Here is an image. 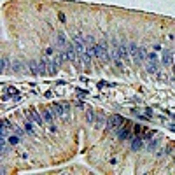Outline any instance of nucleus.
Masks as SVG:
<instances>
[{
    "mask_svg": "<svg viewBox=\"0 0 175 175\" xmlns=\"http://www.w3.org/2000/svg\"><path fill=\"white\" fill-rule=\"evenodd\" d=\"M96 56L102 60V61H110V54H109V51H107V42L105 40H102V42H98L96 44Z\"/></svg>",
    "mask_w": 175,
    "mask_h": 175,
    "instance_id": "f257e3e1",
    "label": "nucleus"
},
{
    "mask_svg": "<svg viewBox=\"0 0 175 175\" xmlns=\"http://www.w3.org/2000/svg\"><path fill=\"white\" fill-rule=\"evenodd\" d=\"M74 47H75V51H77L79 56L88 51V49H86V42H84V39H82L81 33H75V35H74Z\"/></svg>",
    "mask_w": 175,
    "mask_h": 175,
    "instance_id": "f03ea898",
    "label": "nucleus"
},
{
    "mask_svg": "<svg viewBox=\"0 0 175 175\" xmlns=\"http://www.w3.org/2000/svg\"><path fill=\"white\" fill-rule=\"evenodd\" d=\"M119 124H124V119L121 116H112L107 123V128L109 130H114V128H119Z\"/></svg>",
    "mask_w": 175,
    "mask_h": 175,
    "instance_id": "7ed1b4c3",
    "label": "nucleus"
},
{
    "mask_svg": "<svg viewBox=\"0 0 175 175\" xmlns=\"http://www.w3.org/2000/svg\"><path fill=\"white\" fill-rule=\"evenodd\" d=\"M65 53H67V60H70L72 63H77V58H79V56L75 54V47H74L72 44L65 49Z\"/></svg>",
    "mask_w": 175,
    "mask_h": 175,
    "instance_id": "20e7f679",
    "label": "nucleus"
},
{
    "mask_svg": "<svg viewBox=\"0 0 175 175\" xmlns=\"http://www.w3.org/2000/svg\"><path fill=\"white\" fill-rule=\"evenodd\" d=\"M128 137H130V124L123 126L121 130L117 128V138H119V140H126Z\"/></svg>",
    "mask_w": 175,
    "mask_h": 175,
    "instance_id": "39448f33",
    "label": "nucleus"
},
{
    "mask_svg": "<svg viewBox=\"0 0 175 175\" xmlns=\"http://www.w3.org/2000/svg\"><path fill=\"white\" fill-rule=\"evenodd\" d=\"M133 60H135V63H137V65L144 63V60H145V53H144V49H138V51L133 54Z\"/></svg>",
    "mask_w": 175,
    "mask_h": 175,
    "instance_id": "423d86ee",
    "label": "nucleus"
},
{
    "mask_svg": "<svg viewBox=\"0 0 175 175\" xmlns=\"http://www.w3.org/2000/svg\"><path fill=\"white\" fill-rule=\"evenodd\" d=\"M68 46H70V42H67V37H65L63 33H58V47L67 49Z\"/></svg>",
    "mask_w": 175,
    "mask_h": 175,
    "instance_id": "0eeeda50",
    "label": "nucleus"
},
{
    "mask_svg": "<svg viewBox=\"0 0 175 175\" xmlns=\"http://www.w3.org/2000/svg\"><path fill=\"white\" fill-rule=\"evenodd\" d=\"M142 145H144V144H142V138H140V137H133V138H131V149H133V151L142 149Z\"/></svg>",
    "mask_w": 175,
    "mask_h": 175,
    "instance_id": "6e6552de",
    "label": "nucleus"
},
{
    "mask_svg": "<svg viewBox=\"0 0 175 175\" xmlns=\"http://www.w3.org/2000/svg\"><path fill=\"white\" fill-rule=\"evenodd\" d=\"M163 63H165V65H172V63H174V54H172L170 51H165V53H163Z\"/></svg>",
    "mask_w": 175,
    "mask_h": 175,
    "instance_id": "1a4fd4ad",
    "label": "nucleus"
},
{
    "mask_svg": "<svg viewBox=\"0 0 175 175\" xmlns=\"http://www.w3.org/2000/svg\"><path fill=\"white\" fill-rule=\"evenodd\" d=\"M117 51H119V58H123V60L128 58V51H126V46H124V44H119V46H117Z\"/></svg>",
    "mask_w": 175,
    "mask_h": 175,
    "instance_id": "9d476101",
    "label": "nucleus"
},
{
    "mask_svg": "<svg viewBox=\"0 0 175 175\" xmlns=\"http://www.w3.org/2000/svg\"><path fill=\"white\" fill-rule=\"evenodd\" d=\"M30 117H32V119H33V121H35L37 124H44V119H42V117L39 116V112L32 110V112H30Z\"/></svg>",
    "mask_w": 175,
    "mask_h": 175,
    "instance_id": "9b49d317",
    "label": "nucleus"
},
{
    "mask_svg": "<svg viewBox=\"0 0 175 175\" xmlns=\"http://www.w3.org/2000/svg\"><path fill=\"white\" fill-rule=\"evenodd\" d=\"M30 72L32 74H40V65L37 61H30Z\"/></svg>",
    "mask_w": 175,
    "mask_h": 175,
    "instance_id": "f8f14e48",
    "label": "nucleus"
},
{
    "mask_svg": "<svg viewBox=\"0 0 175 175\" xmlns=\"http://www.w3.org/2000/svg\"><path fill=\"white\" fill-rule=\"evenodd\" d=\"M42 116H44V119H46L47 123H53V119H54V114H53V110H49V109H47V110H44V112H42Z\"/></svg>",
    "mask_w": 175,
    "mask_h": 175,
    "instance_id": "ddd939ff",
    "label": "nucleus"
},
{
    "mask_svg": "<svg viewBox=\"0 0 175 175\" xmlns=\"http://www.w3.org/2000/svg\"><path fill=\"white\" fill-rule=\"evenodd\" d=\"M7 67H9V60L5 56H2V61H0V70L2 72H7Z\"/></svg>",
    "mask_w": 175,
    "mask_h": 175,
    "instance_id": "4468645a",
    "label": "nucleus"
},
{
    "mask_svg": "<svg viewBox=\"0 0 175 175\" xmlns=\"http://www.w3.org/2000/svg\"><path fill=\"white\" fill-rule=\"evenodd\" d=\"M160 140H161V138H160V137H156L151 144H147V151H154V149H156V145L160 144Z\"/></svg>",
    "mask_w": 175,
    "mask_h": 175,
    "instance_id": "2eb2a0df",
    "label": "nucleus"
},
{
    "mask_svg": "<svg viewBox=\"0 0 175 175\" xmlns=\"http://www.w3.org/2000/svg\"><path fill=\"white\" fill-rule=\"evenodd\" d=\"M147 72L149 74H156V61H149L147 63Z\"/></svg>",
    "mask_w": 175,
    "mask_h": 175,
    "instance_id": "dca6fc26",
    "label": "nucleus"
},
{
    "mask_svg": "<svg viewBox=\"0 0 175 175\" xmlns=\"http://www.w3.org/2000/svg\"><path fill=\"white\" fill-rule=\"evenodd\" d=\"M86 116H88V123H95V112H93V109H88Z\"/></svg>",
    "mask_w": 175,
    "mask_h": 175,
    "instance_id": "f3484780",
    "label": "nucleus"
},
{
    "mask_svg": "<svg viewBox=\"0 0 175 175\" xmlns=\"http://www.w3.org/2000/svg\"><path fill=\"white\" fill-rule=\"evenodd\" d=\"M84 42H86V46L89 47V46H95L96 42H95V39L91 37V35H88V37H84Z\"/></svg>",
    "mask_w": 175,
    "mask_h": 175,
    "instance_id": "a211bd4d",
    "label": "nucleus"
},
{
    "mask_svg": "<svg viewBox=\"0 0 175 175\" xmlns=\"http://www.w3.org/2000/svg\"><path fill=\"white\" fill-rule=\"evenodd\" d=\"M137 51H138V46H137L135 42H130V53H131V56H133Z\"/></svg>",
    "mask_w": 175,
    "mask_h": 175,
    "instance_id": "6ab92c4d",
    "label": "nucleus"
},
{
    "mask_svg": "<svg viewBox=\"0 0 175 175\" xmlns=\"http://www.w3.org/2000/svg\"><path fill=\"white\" fill-rule=\"evenodd\" d=\"M18 142H19V137H18V133H16V135H12V137L9 138V144H11V145H16Z\"/></svg>",
    "mask_w": 175,
    "mask_h": 175,
    "instance_id": "aec40b11",
    "label": "nucleus"
},
{
    "mask_svg": "<svg viewBox=\"0 0 175 175\" xmlns=\"http://www.w3.org/2000/svg\"><path fill=\"white\" fill-rule=\"evenodd\" d=\"M103 121H105L103 116H98V119H96V128H102V126H103Z\"/></svg>",
    "mask_w": 175,
    "mask_h": 175,
    "instance_id": "412c9836",
    "label": "nucleus"
},
{
    "mask_svg": "<svg viewBox=\"0 0 175 175\" xmlns=\"http://www.w3.org/2000/svg\"><path fill=\"white\" fill-rule=\"evenodd\" d=\"M19 68H23V65H21L19 61H14V63H12V70H16V72H18Z\"/></svg>",
    "mask_w": 175,
    "mask_h": 175,
    "instance_id": "4be33fe9",
    "label": "nucleus"
},
{
    "mask_svg": "<svg viewBox=\"0 0 175 175\" xmlns=\"http://www.w3.org/2000/svg\"><path fill=\"white\" fill-rule=\"evenodd\" d=\"M147 58H149V61H156V60H158V54H156V53H151V54H147Z\"/></svg>",
    "mask_w": 175,
    "mask_h": 175,
    "instance_id": "5701e85b",
    "label": "nucleus"
},
{
    "mask_svg": "<svg viewBox=\"0 0 175 175\" xmlns=\"http://www.w3.org/2000/svg\"><path fill=\"white\" fill-rule=\"evenodd\" d=\"M25 128H26V131H28V133H33V124H32V123H26V124H25Z\"/></svg>",
    "mask_w": 175,
    "mask_h": 175,
    "instance_id": "b1692460",
    "label": "nucleus"
},
{
    "mask_svg": "<svg viewBox=\"0 0 175 175\" xmlns=\"http://www.w3.org/2000/svg\"><path fill=\"white\" fill-rule=\"evenodd\" d=\"M2 124H4L5 128H14V126L11 124V121H7V119H4V121H2Z\"/></svg>",
    "mask_w": 175,
    "mask_h": 175,
    "instance_id": "393cba45",
    "label": "nucleus"
},
{
    "mask_svg": "<svg viewBox=\"0 0 175 175\" xmlns=\"http://www.w3.org/2000/svg\"><path fill=\"white\" fill-rule=\"evenodd\" d=\"M53 53H54V51H53V47H47V49H46V56H49V58H51V56H53Z\"/></svg>",
    "mask_w": 175,
    "mask_h": 175,
    "instance_id": "a878e982",
    "label": "nucleus"
},
{
    "mask_svg": "<svg viewBox=\"0 0 175 175\" xmlns=\"http://www.w3.org/2000/svg\"><path fill=\"white\" fill-rule=\"evenodd\" d=\"M14 100H16V102H21V100H23V96H21L19 93H16V95H14Z\"/></svg>",
    "mask_w": 175,
    "mask_h": 175,
    "instance_id": "bb28decb",
    "label": "nucleus"
},
{
    "mask_svg": "<svg viewBox=\"0 0 175 175\" xmlns=\"http://www.w3.org/2000/svg\"><path fill=\"white\" fill-rule=\"evenodd\" d=\"M145 114L151 117V116H153V109H149V107H147V109H145Z\"/></svg>",
    "mask_w": 175,
    "mask_h": 175,
    "instance_id": "cd10ccee",
    "label": "nucleus"
},
{
    "mask_svg": "<svg viewBox=\"0 0 175 175\" xmlns=\"http://www.w3.org/2000/svg\"><path fill=\"white\" fill-rule=\"evenodd\" d=\"M16 133H18V135H21V137H23V133H25V131H23V130H21V128H16Z\"/></svg>",
    "mask_w": 175,
    "mask_h": 175,
    "instance_id": "c85d7f7f",
    "label": "nucleus"
},
{
    "mask_svg": "<svg viewBox=\"0 0 175 175\" xmlns=\"http://www.w3.org/2000/svg\"><path fill=\"white\" fill-rule=\"evenodd\" d=\"M170 130H172V131H175V124H170Z\"/></svg>",
    "mask_w": 175,
    "mask_h": 175,
    "instance_id": "c756f323",
    "label": "nucleus"
},
{
    "mask_svg": "<svg viewBox=\"0 0 175 175\" xmlns=\"http://www.w3.org/2000/svg\"><path fill=\"white\" fill-rule=\"evenodd\" d=\"M168 114H170V116H172V117H174V119H175V114H172V112H168Z\"/></svg>",
    "mask_w": 175,
    "mask_h": 175,
    "instance_id": "7c9ffc66",
    "label": "nucleus"
}]
</instances>
